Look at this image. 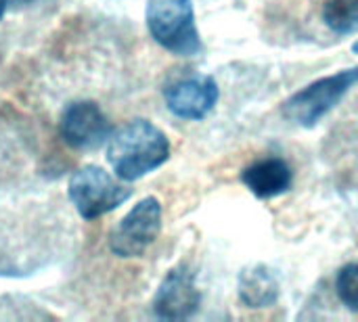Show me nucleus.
Wrapping results in <instances>:
<instances>
[{
    "label": "nucleus",
    "instance_id": "nucleus-1",
    "mask_svg": "<svg viewBox=\"0 0 358 322\" xmlns=\"http://www.w3.org/2000/svg\"><path fill=\"white\" fill-rule=\"evenodd\" d=\"M170 157L168 136L147 119H134L109 136L107 159L120 180L132 182L164 166Z\"/></svg>",
    "mask_w": 358,
    "mask_h": 322
},
{
    "label": "nucleus",
    "instance_id": "nucleus-2",
    "mask_svg": "<svg viewBox=\"0 0 358 322\" xmlns=\"http://www.w3.org/2000/svg\"><path fill=\"white\" fill-rule=\"evenodd\" d=\"M147 27L153 40L178 57H195L203 44L191 0H149Z\"/></svg>",
    "mask_w": 358,
    "mask_h": 322
},
{
    "label": "nucleus",
    "instance_id": "nucleus-3",
    "mask_svg": "<svg viewBox=\"0 0 358 322\" xmlns=\"http://www.w3.org/2000/svg\"><path fill=\"white\" fill-rule=\"evenodd\" d=\"M357 84L358 67H350V69L338 71L334 75L321 78V80L308 84L306 88H302L300 92H296L292 98H287L281 113L292 124H298L302 128H313Z\"/></svg>",
    "mask_w": 358,
    "mask_h": 322
},
{
    "label": "nucleus",
    "instance_id": "nucleus-4",
    "mask_svg": "<svg viewBox=\"0 0 358 322\" xmlns=\"http://www.w3.org/2000/svg\"><path fill=\"white\" fill-rule=\"evenodd\" d=\"M67 189L76 212L84 220H96L117 210L132 195L128 186L117 182L99 166H82L80 170H76L69 178Z\"/></svg>",
    "mask_w": 358,
    "mask_h": 322
},
{
    "label": "nucleus",
    "instance_id": "nucleus-5",
    "mask_svg": "<svg viewBox=\"0 0 358 322\" xmlns=\"http://www.w3.org/2000/svg\"><path fill=\"white\" fill-rule=\"evenodd\" d=\"M162 230V205L155 197L138 201L113 228L109 247L120 258L143 256Z\"/></svg>",
    "mask_w": 358,
    "mask_h": 322
},
{
    "label": "nucleus",
    "instance_id": "nucleus-6",
    "mask_svg": "<svg viewBox=\"0 0 358 322\" xmlns=\"http://www.w3.org/2000/svg\"><path fill=\"white\" fill-rule=\"evenodd\" d=\"M59 132L65 145L76 151L99 149L111 136V124L101 107L92 101H76L61 115Z\"/></svg>",
    "mask_w": 358,
    "mask_h": 322
},
{
    "label": "nucleus",
    "instance_id": "nucleus-7",
    "mask_svg": "<svg viewBox=\"0 0 358 322\" xmlns=\"http://www.w3.org/2000/svg\"><path fill=\"white\" fill-rule=\"evenodd\" d=\"M199 304L201 293L197 283L193 275L180 266L170 270L162 281L153 300V310L162 321H185L197 312Z\"/></svg>",
    "mask_w": 358,
    "mask_h": 322
},
{
    "label": "nucleus",
    "instance_id": "nucleus-8",
    "mask_svg": "<svg viewBox=\"0 0 358 322\" xmlns=\"http://www.w3.org/2000/svg\"><path fill=\"white\" fill-rule=\"evenodd\" d=\"M218 84L208 75L176 80L166 88V105L180 119H203L218 103Z\"/></svg>",
    "mask_w": 358,
    "mask_h": 322
},
{
    "label": "nucleus",
    "instance_id": "nucleus-9",
    "mask_svg": "<svg viewBox=\"0 0 358 322\" xmlns=\"http://www.w3.org/2000/svg\"><path fill=\"white\" fill-rule=\"evenodd\" d=\"M241 180L250 189V193L256 195L258 199H271L292 189L294 174H292V168L283 159L268 157L245 168L241 174Z\"/></svg>",
    "mask_w": 358,
    "mask_h": 322
},
{
    "label": "nucleus",
    "instance_id": "nucleus-10",
    "mask_svg": "<svg viewBox=\"0 0 358 322\" xmlns=\"http://www.w3.org/2000/svg\"><path fill=\"white\" fill-rule=\"evenodd\" d=\"M279 298V283L266 266H250L239 275V300L248 308H271Z\"/></svg>",
    "mask_w": 358,
    "mask_h": 322
},
{
    "label": "nucleus",
    "instance_id": "nucleus-11",
    "mask_svg": "<svg viewBox=\"0 0 358 322\" xmlns=\"http://www.w3.org/2000/svg\"><path fill=\"white\" fill-rule=\"evenodd\" d=\"M323 21L334 34H355L358 31V0H327Z\"/></svg>",
    "mask_w": 358,
    "mask_h": 322
},
{
    "label": "nucleus",
    "instance_id": "nucleus-12",
    "mask_svg": "<svg viewBox=\"0 0 358 322\" xmlns=\"http://www.w3.org/2000/svg\"><path fill=\"white\" fill-rule=\"evenodd\" d=\"M336 289H338L340 302L348 310L358 312V262H352L340 270L338 281H336Z\"/></svg>",
    "mask_w": 358,
    "mask_h": 322
},
{
    "label": "nucleus",
    "instance_id": "nucleus-13",
    "mask_svg": "<svg viewBox=\"0 0 358 322\" xmlns=\"http://www.w3.org/2000/svg\"><path fill=\"white\" fill-rule=\"evenodd\" d=\"M38 2H42V0H8V4L15 6V8H25V6L38 4Z\"/></svg>",
    "mask_w": 358,
    "mask_h": 322
},
{
    "label": "nucleus",
    "instance_id": "nucleus-14",
    "mask_svg": "<svg viewBox=\"0 0 358 322\" xmlns=\"http://www.w3.org/2000/svg\"><path fill=\"white\" fill-rule=\"evenodd\" d=\"M6 6H8V0H0V21H2V15L6 10Z\"/></svg>",
    "mask_w": 358,
    "mask_h": 322
},
{
    "label": "nucleus",
    "instance_id": "nucleus-15",
    "mask_svg": "<svg viewBox=\"0 0 358 322\" xmlns=\"http://www.w3.org/2000/svg\"><path fill=\"white\" fill-rule=\"evenodd\" d=\"M352 50H355V52H358V40H357V42H355V46H352Z\"/></svg>",
    "mask_w": 358,
    "mask_h": 322
}]
</instances>
